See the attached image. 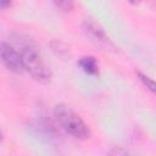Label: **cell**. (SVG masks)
Segmentation results:
<instances>
[{
    "mask_svg": "<svg viewBox=\"0 0 156 156\" xmlns=\"http://www.w3.org/2000/svg\"><path fill=\"white\" fill-rule=\"evenodd\" d=\"M2 138H4V135H2V132H1V129H0V141L2 140Z\"/></svg>",
    "mask_w": 156,
    "mask_h": 156,
    "instance_id": "9c48e42d",
    "label": "cell"
},
{
    "mask_svg": "<svg viewBox=\"0 0 156 156\" xmlns=\"http://www.w3.org/2000/svg\"><path fill=\"white\" fill-rule=\"evenodd\" d=\"M84 29L87 32V34L91 38V40H94L95 43L99 44H107L108 43V38L106 37L105 32L94 22L91 21H87L84 23Z\"/></svg>",
    "mask_w": 156,
    "mask_h": 156,
    "instance_id": "277c9868",
    "label": "cell"
},
{
    "mask_svg": "<svg viewBox=\"0 0 156 156\" xmlns=\"http://www.w3.org/2000/svg\"><path fill=\"white\" fill-rule=\"evenodd\" d=\"M136 74H138L139 79L141 80V83L144 84V87H146L151 93H154V91H155V84H154V82H152L147 76L143 74L141 72H136Z\"/></svg>",
    "mask_w": 156,
    "mask_h": 156,
    "instance_id": "8992f818",
    "label": "cell"
},
{
    "mask_svg": "<svg viewBox=\"0 0 156 156\" xmlns=\"http://www.w3.org/2000/svg\"><path fill=\"white\" fill-rule=\"evenodd\" d=\"M54 116L60 127L71 136L84 140L89 136L90 132L87 123L66 105H57L54 108Z\"/></svg>",
    "mask_w": 156,
    "mask_h": 156,
    "instance_id": "7a4b0ae2",
    "label": "cell"
},
{
    "mask_svg": "<svg viewBox=\"0 0 156 156\" xmlns=\"http://www.w3.org/2000/svg\"><path fill=\"white\" fill-rule=\"evenodd\" d=\"M18 52L21 55L23 69H26L35 80L40 83L50 82L51 71L43 60L40 51H38V48L33 43H23Z\"/></svg>",
    "mask_w": 156,
    "mask_h": 156,
    "instance_id": "6da1fadb",
    "label": "cell"
},
{
    "mask_svg": "<svg viewBox=\"0 0 156 156\" xmlns=\"http://www.w3.org/2000/svg\"><path fill=\"white\" fill-rule=\"evenodd\" d=\"M132 2H139V0H130Z\"/></svg>",
    "mask_w": 156,
    "mask_h": 156,
    "instance_id": "30bf717a",
    "label": "cell"
},
{
    "mask_svg": "<svg viewBox=\"0 0 156 156\" xmlns=\"http://www.w3.org/2000/svg\"><path fill=\"white\" fill-rule=\"evenodd\" d=\"M79 66L88 74H96L99 72V63L93 56H84L79 60Z\"/></svg>",
    "mask_w": 156,
    "mask_h": 156,
    "instance_id": "5b68a950",
    "label": "cell"
},
{
    "mask_svg": "<svg viewBox=\"0 0 156 156\" xmlns=\"http://www.w3.org/2000/svg\"><path fill=\"white\" fill-rule=\"evenodd\" d=\"M12 0H0V9H7L11 5Z\"/></svg>",
    "mask_w": 156,
    "mask_h": 156,
    "instance_id": "ba28073f",
    "label": "cell"
},
{
    "mask_svg": "<svg viewBox=\"0 0 156 156\" xmlns=\"http://www.w3.org/2000/svg\"><path fill=\"white\" fill-rule=\"evenodd\" d=\"M0 61L2 65L16 73H20L23 71L22 60L18 50H16L11 44L6 41H0Z\"/></svg>",
    "mask_w": 156,
    "mask_h": 156,
    "instance_id": "3957f363",
    "label": "cell"
},
{
    "mask_svg": "<svg viewBox=\"0 0 156 156\" xmlns=\"http://www.w3.org/2000/svg\"><path fill=\"white\" fill-rule=\"evenodd\" d=\"M55 4L65 11H71L73 7V0H54Z\"/></svg>",
    "mask_w": 156,
    "mask_h": 156,
    "instance_id": "52a82bcc",
    "label": "cell"
}]
</instances>
